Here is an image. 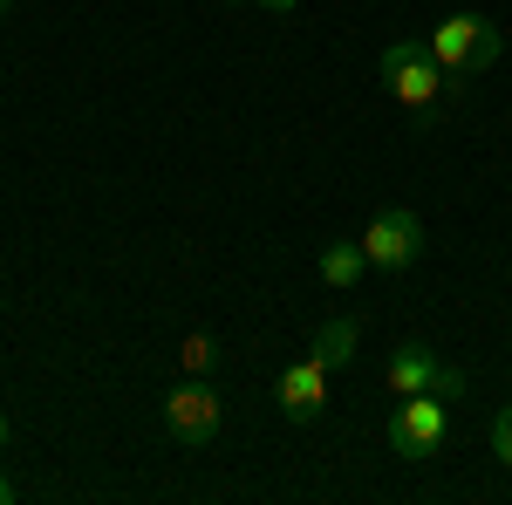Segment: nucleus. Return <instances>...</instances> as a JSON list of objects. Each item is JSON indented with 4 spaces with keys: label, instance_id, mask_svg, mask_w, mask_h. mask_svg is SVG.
<instances>
[{
    "label": "nucleus",
    "instance_id": "nucleus-14",
    "mask_svg": "<svg viewBox=\"0 0 512 505\" xmlns=\"http://www.w3.org/2000/svg\"><path fill=\"white\" fill-rule=\"evenodd\" d=\"M0 444H7V417H0Z\"/></svg>",
    "mask_w": 512,
    "mask_h": 505
},
{
    "label": "nucleus",
    "instance_id": "nucleus-4",
    "mask_svg": "<svg viewBox=\"0 0 512 505\" xmlns=\"http://www.w3.org/2000/svg\"><path fill=\"white\" fill-rule=\"evenodd\" d=\"M219 417H226V403H219V389L185 376V383L164 396V430L185 444V451H205L212 437H219Z\"/></svg>",
    "mask_w": 512,
    "mask_h": 505
},
{
    "label": "nucleus",
    "instance_id": "nucleus-8",
    "mask_svg": "<svg viewBox=\"0 0 512 505\" xmlns=\"http://www.w3.org/2000/svg\"><path fill=\"white\" fill-rule=\"evenodd\" d=\"M355 342H362V328H355L349 314L321 321V328H315V355H321V369H328V376H335V369H349V362H355Z\"/></svg>",
    "mask_w": 512,
    "mask_h": 505
},
{
    "label": "nucleus",
    "instance_id": "nucleus-7",
    "mask_svg": "<svg viewBox=\"0 0 512 505\" xmlns=\"http://www.w3.org/2000/svg\"><path fill=\"white\" fill-rule=\"evenodd\" d=\"M444 369H451V362H437L424 342H403V349L390 355V389L396 396H424V389H437Z\"/></svg>",
    "mask_w": 512,
    "mask_h": 505
},
{
    "label": "nucleus",
    "instance_id": "nucleus-15",
    "mask_svg": "<svg viewBox=\"0 0 512 505\" xmlns=\"http://www.w3.org/2000/svg\"><path fill=\"white\" fill-rule=\"evenodd\" d=\"M0 21H7V0H0Z\"/></svg>",
    "mask_w": 512,
    "mask_h": 505
},
{
    "label": "nucleus",
    "instance_id": "nucleus-11",
    "mask_svg": "<svg viewBox=\"0 0 512 505\" xmlns=\"http://www.w3.org/2000/svg\"><path fill=\"white\" fill-rule=\"evenodd\" d=\"M492 451H499V465L512 471V403L499 410V417H492Z\"/></svg>",
    "mask_w": 512,
    "mask_h": 505
},
{
    "label": "nucleus",
    "instance_id": "nucleus-12",
    "mask_svg": "<svg viewBox=\"0 0 512 505\" xmlns=\"http://www.w3.org/2000/svg\"><path fill=\"white\" fill-rule=\"evenodd\" d=\"M253 7H267V14H294L301 0H253Z\"/></svg>",
    "mask_w": 512,
    "mask_h": 505
},
{
    "label": "nucleus",
    "instance_id": "nucleus-13",
    "mask_svg": "<svg viewBox=\"0 0 512 505\" xmlns=\"http://www.w3.org/2000/svg\"><path fill=\"white\" fill-rule=\"evenodd\" d=\"M0 505H14V478L7 471H0Z\"/></svg>",
    "mask_w": 512,
    "mask_h": 505
},
{
    "label": "nucleus",
    "instance_id": "nucleus-2",
    "mask_svg": "<svg viewBox=\"0 0 512 505\" xmlns=\"http://www.w3.org/2000/svg\"><path fill=\"white\" fill-rule=\"evenodd\" d=\"M499 21H485V14H451V21H437L431 28V55L451 69V76H478V69H492L499 62Z\"/></svg>",
    "mask_w": 512,
    "mask_h": 505
},
{
    "label": "nucleus",
    "instance_id": "nucleus-3",
    "mask_svg": "<svg viewBox=\"0 0 512 505\" xmlns=\"http://www.w3.org/2000/svg\"><path fill=\"white\" fill-rule=\"evenodd\" d=\"M362 253H369L376 273L417 267V253H424V219H417L410 205H383V212L369 219V233H362Z\"/></svg>",
    "mask_w": 512,
    "mask_h": 505
},
{
    "label": "nucleus",
    "instance_id": "nucleus-1",
    "mask_svg": "<svg viewBox=\"0 0 512 505\" xmlns=\"http://www.w3.org/2000/svg\"><path fill=\"white\" fill-rule=\"evenodd\" d=\"M444 82H451V69L431 55V41H390L383 48V89H390L403 110H431L437 96H444Z\"/></svg>",
    "mask_w": 512,
    "mask_h": 505
},
{
    "label": "nucleus",
    "instance_id": "nucleus-10",
    "mask_svg": "<svg viewBox=\"0 0 512 505\" xmlns=\"http://www.w3.org/2000/svg\"><path fill=\"white\" fill-rule=\"evenodd\" d=\"M212 355H219L212 335H185V342H178V369H185V376H205V369H212Z\"/></svg>",
    "mask_w": 512,
    "mask_h": 505
},
{
    "label": "nucleus",
    "instance_id": "nucleus-5",
    "mask_svg": "<svg viewBox=\"0 0 512 505\" xmlns=\"http://www.w3.org/2000/svg\"><path fill=\"white\" fill-rule=\"evenodd\" d=\"M444 430H451V417H444V396H396L390 410V444L396 458H437L444 451Z\"/></svg>",
    "mask_w": 512,
    "mask_h": 505
},
{
    "label": "nucleus",
    "instance_id": "nucleus-6",
    "mask_svg": "<svg viewBox=\"0 0 512 505\" xmlns=\"http://www.w3.org/2000/svg\"><path fill=\"white\" fill-rule=\"evenodd\" d=\"M321 403H328V369H321V355L287 362V376H280V410H287L294 424H315Z\"/></svg>",
    "mask_w": 512,
    "mask_h": 505
},
{
    "label": "nucleus",
    "instance_id": "nucleus-9",
    "mask_svg": "<svg viewBox=\"0 0 512 505\" xmlns=\"http://www.w3.org/2000/svg\"><path fill=\"white\" fill-rule=\"evenodd\" d=\"M369 267V253H362V239H335V246H321V280L335 287V294H349L355 280Z\"/></svg>",
    "mask_w": 512,
    "mask_h": 505
}]
</instances>
